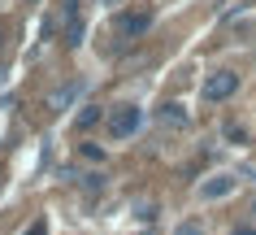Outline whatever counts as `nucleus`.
I'll use <instances>...</instances> for the list:
<instances>
[{"instance_id": "nucleus-1", "label": "nucleus", "mask_w": 256, "mask_h": 235, "mask_svg": "<svg viewBox=\"0 0 256 235\" xmlns=\"http://www.w3.org/2000/svg\"><path fill=\"white\" fill-rule=\"evenodd\" d=\"M144 126V109L139 105H118V109H108V135L113 139H130Z\"/></svg>"}, {"instance_id": "nucleus-7", "label": "nucleus", "mask_w": 256, "mask_h": 235, "mask_svg": "<svg viewBox=\"0 0 256 235\" xmlns=\"http://www.w3.org/2000/svg\"><path fill=\"white\" fill-rule=\"evenodd\" d=\"M96 122H100V105H82V113L74 118V126H78V131H87V126H96Z\"/></svg>"}, {"instance_id": "nucleus-5", "label": "nucleus", "mask_w": 256, "mask_h": 235, "mask_svg": "<svg viewBox=\"0 0 256 235\" xmlns=\"http://www.w3.org/2000/svg\"><path fill=\"white\" fill-rule=\"evenodd\" d=\"M148 27H152L148 14H122L118 18V31H122V35H144Z\"/></svg>"}, {"instance_id": "nucleus-4", "label": "nucleus", "mask_w": 256, "mask_h": 235, "mask_svg": "<svg viewBox=\"0 0 256 235\" xmlns=\"http://www.w3.org/2000/svg\"><path fill=\"white\" fill-rule=\"evenodd\" d=\"M156 118H161V126H170V131H187V109H182V105H161V113H156Z\"/></svg>"}, {"instance_id": "nucleus-3", "label": "nucleus", "mask_w": 256, "mask_h": 235, "mask_svg": "<svg viewBox=\"0 0 256 235\" xmlns=\"http://www.w3.org/2000/svg\"><path fill=\"white\" fill-rule=\"evenodd\" d=\"M234 187H239V179H234V174H213V179L200 183V196H204V200H222V196H230Z\"/></svg>"}, {"instance_id": "nucleus-8", "label": "nucleus", "mask_w": 256, "mask_h": 235, "mask_svg": "<svg viewBox=\"0 0 256 235\" xmlns=\"http://www.w3.org/2000/svg\"><path fill=\"white\" fill-rule=\"evenodd\" d=\"M82 157H87V161H104V148H100V144H82Z\"/></svg>"}, {"instance_id": "nucleus-10", "label": "nucleus", "mask_w": 256, "mask_h": 235, "mask_svg": "<svg viewBox=\"0 0 256 235\" xmlns=\"http://www.w3.org/2000/svg\"><path fill=\"white\" fill-rule=\"evenodd\" d=\"M82 187H87V192H96V187H104V179H100V174H82Z\"/></svg>"}, {"instance_id": "nucleus-9", "label": "nucleus", "mask_w": 256, "mask_h": 235, "mask_svg": "<svg viewBox=\"0 0 256 235\" xmlns=\"http://www.w3.org/2000/svg\"><path fill=\"white\" fill-rule=\"evenodd\" d=\"M174 235H204V226H200V222H182Z\"/></svg>"}, {"instance_id": "nucleus-6", "label": "nucleus", "mask_w": 256, "mask_h": 235, "mask_svg": "<svg viewBox=\"0 0 256 235\" xmlns=\"http://www.w3.org/2000/svg\"><path fill=\"white\" fill-rule=\"evenodd\" d=\"M82 96V83H66V87H56L52 96H48V109H66L70 100H78Z\"/></svg>"}, {"instance_id": "nucleus-12", "label": "nucleus", "mask_w": 256, "mask_h": 235, "mask_svg": "<svg viewBox=\"0 0 256 235\" xmlns=\"http://www.w3.org/2000/svg\"><path fill=\"white\" fill-rule=\"evenodd\" d=\"M230 235H256V226H234Z\"/></svg>"}, {"instance_id": "nucleus-2", "label": "nucleus", "mask_w": 256, "mask_h": 235, "mask_svg": "<svg viewBox=\"0 0 256 235\" xmlns=\"http://www.w3.org/2000/svg\"><path fill=\"white\" fill-rule=\"evenodd\" d=\"M234 92H239V74H234V70H217V74H208V79H204V100H230L234 96Z\"/></svg>"}, {"instance_id": "nucleus-11", "label": "nucleus", "mask_w": 256, "mask_h": 235, "mask_svg": "<svg viewBox=\"0 0 256 235\" xmlns=\"http://www.w3.org/2000/svg\"><path fill=\"white\" fill-rule=\"evenodd\" d=\"M22 235H48V222H30V226H26Z\"/></svg>"}, {"instance_id": "nucleus-13", "label": "nucleus", "mask_w": 256, "mask_h": 235, "mask_svg": "<svg viewBox=\"0 0 256 235\" xmlns=\"http://www.w3.org/2000/svg\"><path fill=\"white\" fill-rule=\"evenodd\" d=\"M252 213H256V200H252Z\"/></svg>"}]
</instances>
